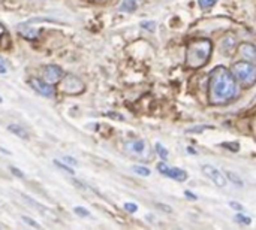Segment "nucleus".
I'll return each mask as SVG.
<instances>
[{"label":"nucleus","instance_id":"obj_21","mask_svg":"<svg viewBox=\"0 0 256 230\" xmlns=\"http://www.w3.org/2000/svg\"><path fill=\"white\" fill-rule=\"evenodd\" d=\"M141 27H142V28H146V30L154 31L156 22H154V21H142V22H141Z\"/></svg>","mask_w":256,"mask_h":230},{"label":"nucleus","instance_id":"obj_23","mask_svg":"<svg viewBox=\"0 0 256 230\" xmlns=\"http://www.w3.org/2000/svg\"><path fill=\"white\" fill-rule=\"evenodd\" d=\"M124 210L128 213H136L138 211V205L136 204H132V202H126L124 204Z\"/></svg>","mask_w":256,"mask_h":230},{"label":"nucleus","instance_id":"obj_28","mask_svg":"<svg viewBox=\"0 0 256 230\" xmlns=\"http://www.w3.org/2000/svg\"><path fill=\"white\" fill-rule=\"evenodd\" d=\"M6 70H8V69H6V63L3 61V58H0V73H2V75H4V73H6Z\"/></svg>","mask_w":256,"mask_h":230},{"label":"nucleus","instance_id":"obj_31","mask_svg":"<svg viewBox=\"0 0 256 230\" xmlns=\"http://www.w3.org/2000/svg\"><path fill=\"white\" fill-rule=\"evenodd\" d=\"M0 102H2V97H0Z\"/></svg>","mask_w":256,"mask_h":230},{"label":"nucleus","instance_id":"obj_10","mask_svg":"<svg viewBox=\"0 0 256 230\" xmlns=\"http://www.w3.org/2000/svg\"><path fill=\"white\" fill-rule=\"evenodd\" d=\"M240 54L244 57V58H249V60H255L256 58V46L252 43H242L240 45Z\"/></svg>","mask_w":256,"mask_h":230},{"label":"nucleus","instance_id":"obj_22","mask_svg":"<svg viewBox=\"0 0 256 230\" xmlns=\"http://www.w3.org/2000/svg\"><path fill=\"white\" fill-rule=\"evenodd\" d=\"M226 177H228L230 180L236 181V184H238V186H242V184H243L242 178H240V177H238L237 174H234V172H228V174H226Z\"/></svg>","mask_w":256,"mask_h":230},{"label":"nucleus","instance_id":"obj_11","mask_svg":"<svg viewBox=\"0 0 256 230\" xmlns=\"http://www.w3.org/2000/svg\"><path fill=\"white\" fill-rule=\"evenodd\" d=\"M8 130H9L12 135H15L16 138L28 139V133H27V130H26L22 126H20V124H9V126H8Z\"/></svg>","mask_w":256,"mask_h":230},{"label":"nucleus","instance_id":"obj_17","mask_svg":"<svg viewBox=\"0 0 256 230\" xmlns=\"http://www.w3.org/2000/svg\"><path fill=\"white\" fill-rule=\"evenodd\" d=\"M156 153L160 156V159H162V160H166V159H168V150H166L160 142H158V144H156Z\"/></svg>","mask_w":256,"mask_h":230},{"label":"nucleus","instance_id":"obj_9","mask_svg":"<svg viewBox=\"0 0 256 230\" xmlns=\"http://www.w3.org/2000/svg\"><path fill=\"white\" fill-rule=\"evenodd\" d=\"M126 148L132 154H136V156H146L147 154V145H146V142L142 139H135V141L128 142Z\"/></svg>","mask_w":256,"mask_h":230},{"label":"nucleus","instance_id":"obj_18","mask_svg":"<svg viewBox=\"0 0 256 230\" xmlns=\"http://www.w3.org/2000/svg\"><path fill=\"white\" fill-rule=\"evenodd\" d=\"M220 147H224L226 150H231V151H238L240 150V144L238 142H222Z\"/></svg>","mask_w":256,"mask_h":230},{"label":"nucleus","instance_id":"obj_25","mask_svg":"<svg viewBox=\"0 0 256 230\" xmlns=\"http://www.w3.org/2000/svg\"><path fill=\"white\" fill-rule=\"evenodd\" d=\"M63 162L68 163V165H70V166H76V165H78V162H76L75 159L69 157V156H64V157H63Z\"/></svg>","mask_w":256,"mask_h":230},{"label":"nucleus","instance_id":"obj_1","mask_svg":"<svg viewBox=\"0 0 256 230\" xmlns=\"http://www.w3.org/2000/svg\"><path fill=\"white\" fill-rule=\"evenodd\" d=\"M238 94L237 79L232 72L224 66H218L212 70L208 79V99L212 105H225L236 99Z\"/></svg>","mask_w":256,"mask_h":230},{"label":"nucleus","instance_id":"obj_13","mask_svg":"<svg viewBox=\"0 0 256 230\" xmlns=\"http://www.w3.org/2000/svg\"><path fill=\"white\" fill-rule=\"evenodd\" d=\"M136 7V0H123V3L120 4V10L123 12H134Z\"/></svg>","mask_w":256,"mask_h":230},{"label":"nucleus","instance_id":"obj_7","mask_svg":"<svg viewBox=\"0 0 256 230\" xmlns=\"http://www.w3.org/2000/svg\"><path fill=\"white\" fill-rule=\"evenodd\" d=\"M44 79L50 84H56L63 79V69L56 64H48L44 67Z\"/></svg>","mask_w":256,"mask_h":230},{"label":"nucleus","instance_id":"obj_16","mask_svg":"<svg viewBox=\"0 0 256 230\" xmlns=\"http://www.w3.org/2000/svg\"><path fill=\"white\" fill-rule=\"evenodd\" d=\"M234 219H236V222H237V223L244 225V226H249V225L252 223V219H250L249 216H244V214H237Z\"/></svg>","mask_w":256,"mask_h":230},{"label":"nucleus","instance_id":"obj_30","mask_svg":"<svg viewBox=\"0 0 256 230\" xmlns=\"http://www.w3.org/2000/svg\"><path fill=\"white\" fill-rule=\"evenodd\" d=\"M3 33H4V27L0 24V37H2V34H3Z\"/></svg>","mask_w":256,"mask_h":230},{"label":"nucleus","instance_id":"obj_14","mask_svg":"<svg viewBox=\"0 0 256 230\" xmlns=\"http://www.w3.org/2000/svg\"><path fill=\"white\" fill-rule=\"evenodd\" d=\"M54 165H56L58 169H62L64 174H69V175H74V174H75V171L72 169V166H68V165H64V162L62 163V162H58V160H54Z\"/></svg>","mask_w":256,"mask_h":230},{"label":"nucleus","instance_id":"obj_29","mask_svg":"<svg viewBox=\"0 0 256 230\" xmlns=\"http://www.w3.org/2000/svg\"><path fill=\"white\" fill-rule=\"evenodd\" d=\"M184 195H186V196H188L189 199H196V196H194V195H192L190 192H184Z\"/></svg>","mask_w":256,"mask_h":230},{"label":"nucleus","instance_id":"obj_4","mask_svg":"<svg viewBox=\"0 0 256 230\" xmlns=\"http://www.w3.org/2000/svg\"><path fill=\"white\" fill-rule=\"evenodd\" d=\"M62 90L68 94H80L84 90V84L80 78L74 75H66L63 76V81H62Z\"/></svg>","mask_w":256,"mask_h":230},{"label":"nucleus","instance_id":"obj_19","mask_svg":"<svg viewBox=\"0 0 256 230\" xmlns=\"http://www.w3.org/2000/svg\"><path fill=\"white\" fill-rule=\"evenodd\" d=\"M198 3L202 9H210L218 3V0H198Z\"/></svg>","mask_w":256,"mask_h":230},{"label":"nucleus","instance_id":"obj_12","mask_svg":"<svg viewBox=\"0 0 256 230\" xmlns=\"http://www.w3.org/2000/svg\"><path fill=\"white\" fill-rule=\"evenodd\" d=\"M234 48H236V37L234 36H230L224 40V49L226 51V54H231L234 52Z\"/></svg>","mask_w":256,"mask_h":230},{"label":"nucleus","instance_id":"obj_24","mask_svg":"<svg viewBox=\"0 0 256 230\" xmlns=\"http://www.w3.org/2000/svg\"><path fill=\"white\" fill-rule=\"evenodd\" d=\"M22 222L24 223H27L28 226H32V228H36V229H40V225H38L36 222H33L30 217H27V216H22Z\"/></svg>","mask_w":256,"mask_h":230},{"label":"nucleus","instance_id":"obj_15","mask_svg":"<svg viewBox=\"0 0 256 230\" xmlns=\"http://www.w3.org/2000/svg\"><path fill=\"white\" fill-rule=\"evenodd\" d=\"M132 169H134V172H135V174H138V175H141V177H150V174H152V171H150L148 168H146V166H140V165L134 166Z\"/></svg>","mask_w":256,"mask_h":230},{"label":"nucleus","instance_id":"obj_27","mask_svg":"<svg viewBox=\"0 0 256 230\" xmlns=\"http://www.w3.org/2000/svg\"><path fill=\"white\" fill-rule=\"evenodd\" d=\"M230 207H231L232 210H237V211H243V210H244L238 202H230Z\"/></svg>","mask_w":256,"mask_h":230},{"label":"nucleus","instance_id":"obj_5","mask_svg":"<svg viewBox=\"0 0 256 230\" xmlns=\"http://www.w3.org/2000/svg\"><path fill=\"white\" fill-rule=\"evenodd\" d=\"M158 171L160 174L166 175L168 178H172V180L180 181V183L188 180V174L183 169H180V168H174V166L171 168V166H168L165 163H158Z\"/></svg>","mask_w":256,"mask_h":230},{"label":"nucleus","instance_id":"obj_6","mask_svg":"<svg viewBox=\"0 0 256 230\" xmlns=\"http://www.w3.org/2000/svg\"><path fill=\"white\" fill-rule=\"evenodd\" d=\"M201 169H202V174L206 177H208L218 187H225L226 186V177L219 169H216L214 166H212V165H202Z\"/></svg>","mask_w":256,"mask_h":230},{"label":"nucleus","instance_id":"obj_8","mask_svg":"<svg viewBox=\"0 0 256 230\" xmlns=\"http://www.w3.org/2000/svg\"><path fill=\"white\" fill-rule=\"evenodd\" d=\"M30 85H32L39 94H42V96H45V97H52V96H54V88H52L51 84L46 82L45 79L42 81V79H38V78H32V79H30Z\"/></svg>","mask_w":256,"mask_h":230},{"label":"nucleus","instance_id":"obj_26","mask_svg":"<svg viewBox=\"0 0 256 230\" xmlns=\"http://www.w3.org/2000/svg\"><path fill=\"white\" fill-rule=\"evenodd\" d=\"M10 172H12L15 177H18V178H24V174H22V172H20V169H16L15 166H10Z\"/></svg>","mask_w":256,"mask_h":230},{"label":"nucleus","instance_id":"obj_20","mask_svg":"<svg viewBox=\"0 0 256 230\" xmlns=\"http://www.w3.org/2000/svg\"><path fill=\"white\" fill-rule=\"evenodd\" d=\"M74 213H75L76 216H80V217H90V213H88L87 210L81 208V207H75V208H74Z\"/></svg>","mask_w":256,"mask_h":230},{"label":"nucleus","instance_id":"obj_2","mask_svg":"<svg viewBox=\"0 0 256 230\" xmlns=\"http://www.w3.org/2000/svg\"><path fill=\"white\" fill-rule=\"evenodd\" d=\"M213 49V43L210 39H194L189 42L186 48V64L190 69H200L206 66V63L210 60Z\"/></svg>","mask_w":256,"mask_h":230},{"label":"nucleus","instance_id":"obj_3","mask_svg":"<svg viewBox=\"0 0 256 230\" xmlns=\"http://www.w3.org/2000/svg\"><path fill=\"white\" fill-rule=\"evenodd\" d=\"M231 72L238 84L249 88L256 82V66L250 61H237L232 64Z\"/></svg>","mask_w":256,"mask_h":230}]
</instances>
